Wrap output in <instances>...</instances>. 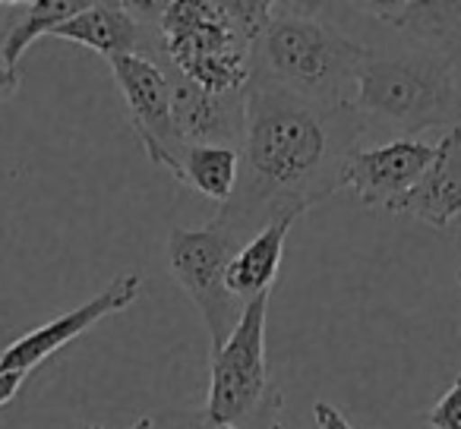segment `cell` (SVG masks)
Wrapping results in <instances>:
<instances>
[{"instance_id":"cell-1","label":"cell","mask_w":461,"mask_h":429,"mask_svg":"<svg viewBox=\"0 0 461 429\" xmlns=\"http://www.w3.org/2000/svg\"><path fill=\"white\" fill-rule=\"evenodd\" d=\"M354 108H322L276 85L250 83L244 98L240 177L212 221L238 244L282 215H303L345 190V161L360 148Z\"/></svg>"},{"instance_id":"cell-2","label":"cell","mask_w":461,"mask_h":429,"mask_svg":"<svg viewBox=\"0 0 461 429\" xmlns=\"http://www.w3.org/2000/svg\"><path fill=\"white\" fill-rule=\"evenodd\" d=\"M366 45L348 39L320 4H272L266 32L253 45L250 83L276 85L322 108H354Z\"/></svg>"},{"instance_id":"cell-3","label":"cell","mask_w":461,"mask_h":429,"mask_svg":"<svg viewBox=\"0 0 461 429\" xmlns=\"http://www.w3.org/2000/svg\"><path fill=\"white\" fill-rule=\"evenodd\" d=\"M354 111L364 127L383 123L404 133V139H417L423 130L461 127V92L446 54L414 45L404 51L366 48L357 70Z\"/></svg>"},{"instance_id":"cell-4","label":"cell","mask_w":461,"mask_h":429,"mask_svg":"<svg viewBox=\"0 0 461 429\" xmlns=\"http://www.w3.org/2000/svg\"><path fill=\"white\" fill-rule=\"evenodd\" d=\"M158 51L186 79L218 95H247L253 79V45L238 29L228 4L171 0L155 22Z\"/></svg>"},{"instance_id":"cell-5","label":"cell","mask_w":461,"mask_h":429,"mask_svg":"<svg viewBox=\"0 0 461 429\" xmlns=\"http://www.w3.org/2000/svg\"><path fill=\"white\" fill-rule=\"evenodd\" d=\"M269 297L263 294L247 303L238 328L212 353L209 395L203 420L230 423L240 429H282V391L272 385L266 363V316Z\"/></svg>"},{"instance_id":"cell-6","label":"cell","mask_w":461,"mask_h":429,"mask_svg":"<svg viewBox=\"0 0 461 429\" xmlns=\"http://www.w3.org/2000/svg\"><path fill=\"white\" fill-rule=\"evenodd\" d=\"M238 250V240L215 221L205 228H174L167 237V269L196 303L209 332L212 353L221 351L247 309V303L228 288V265Z\"/></svg>"},{"instance_id":"cell-7","label":"cell","mask_w":461,"mask_h":429,"mask_svg":"<svg viewBox=\"0 0 461 429\" xmlns=\"http://www.w3.org/2000/svg\"><path fill=\"white\" fill-rule=\"evenodd\" d=\"M158 48V41H155ZM155 48L149 54H121L111 58V73L127 104L130 127H133L140 146L152 158V165L171 171L174 155L180 152V136L171 117V83L161 67Z\"/></svg>"},{"instance_id":"cell-8","label":"cell","mask_w":461,"mask_h":429,"mask_svg":"<svg viewBox=\"0 0 461 429\" xmlns=\"http://www.w3.org/2000/svg\"><path fill=\"white\" fill-rule=\"evenodd\" d=\"M142 294V275L136 272H123L114 282L104 284V290H98L92 300H86L83 307L67 309V313L54 316L51 322L32 328L23 338H16L14 344H7L0 351V372H32L35 366H41L48 357L67 347L70 341H77L79 335H86L92 326L104 319V316H114L130 309Z\"/></svg>"},{"instance_id":"cell-9","label":"cell","mask_w":461,"mask_h":429,"mask_svg":"<svg viewBox=\"0 0 461 429\" xmlns=\"http://www.w3.org/2000/svg\"><path fill=\"white\" fill-rule=\"evenodd\" d=\"M436 146L423 139H398L383 146H360L345 161V190H354L360 205L385 209L414 190L417 180L427 174Z\"/></svg>"},{"instance_id":"cell-10","label":"cell","mask_w":461,"mask_h":429,"mask_svg":"<svg viewBox=\"0 0 461 429\" xmlns=\"http://www.w3.org/2000/svg\"><path fill=\"white\" fill-rule=\"evenodd\" d=\"M161 67L171 83V117L180 142L186 146H230L240 148L244 139V98L247 95H218L205 92L180 70H174L165 54L155 48Z\"/></svg>"},{"instance_id":"cell-11","label":"cell","mask_w":461,"mask_h":429,"mask_svg":"<svg viewBox=\"0 0 461 429\" xmlns=\"http://www.w3.org/2000/svg\"><path fill=\"white\" fill-rule=\"evenodd\" d=\"M392 215H411L429 228H448L461 215V127L446 130L433 161L414 190L389 205Z\"/></svg>"},{"instance_id":"cell-12","label":"cell","mask_w":461,"mask_h":429,"mask_svg":"<svg viewBox=\"0 0 461 429\" xmlns=\"http://www.w3.org/2000/svg\"><path fill=\"white\" fill-rule=\"evenodd\" d=\"M51 35L89 48L104 60L121 58V54H149L158 41L152 22H142L130 10V4H117V0L114 4H89L83 13L67 20Z\"/></svg>"},{"instance_id":"cell-13","label":"cell","mask_w":461,"mask_h":429,"mask_svg":"<svg viewBox=\"0 0 461 429\" xmlns=\"http://www.w3.org/2000/svg\"><path fill=\"white\" fill-rule=\"evenodd\" d=\"M408 39V45L452 54L461 45V4H357Z\"/></svg>"},{"instance_id":"cell-14","label":"cell","mask_w":461,"mask_h":429,"mask_svg":"<svg viewBox=\"0 0 461 429\" xmlns=\"http://www.w3.org/2000/svg\"><path fill=\"white\" fill-rule=\"evenodd\" d=\"M301 215H282V219L269 221L257 237L240 244L228 265V288L238 300L250 303L263 294H272V284L282 269L285 256V240H288L291 228L297 225Z\"/></svg>"},{"instance_id":"cell-15","label":"cell","mask_w":461,"mask_h":429,"mask_svg":"<svg viewBox=\"0 0 461 429\" xmlns=\"http://www.w3.org/2000/svg\"><path fill=\"white\" fill-rule=\"evenodd\" d=\"M171 174L215 202H228L240 177V152L230 146H180Z\"/></svg>"},{"instance_id":"cell-16","label":"cell","mask_w":461,"mask_h":429,"mask_svg":"<svg viewBox=\"0 0 461 429\" xmlns=\"http://www.w3.org/2000/svg\"><path fill=\"white\" fill-rule=\"evenodd\" d=\"M89 4L92 0H29V4H20V16L7 29L4 45H0V64L16 70V64L29 51V45H35L41 35H51L67 20L83 13Z\"/></svg>"},{"instance_id":"cell-17","label":"cell","mask_w":461,"mask_h":429,"mask_svg":"<svg viewBox=\"0 0 461 429\" xmlns=\"http://www.w3.org/2000/svg\"><path fill=\"white\" fill-rule=\"evenodd\" d=\"M423 420L433 429H461V376H455V382L442 391Z\"/></svg>"},{"instance_id":"cell-18","label":"cell","mask_w":461,"mask_h":429,"mask_svg":"<svg viewBox=\"0 0 461 429\" xmlns=\"http://www.w3.org/2000/svg\"><path fill=\"white\" fill-rule=\"evenodd\" d=\"M313 420H316V426H320V429H354L351 423H348V416L329 401H316Z\"/></svg>"},{"instance_id":"cell-19","label":"cell","mask_w":461,"mask_h":429,"mask_svg":"<svg viewBox=\"0 0 461 429\" xmlns=\"http://www.w3.org/2000/svg\"><path fill=\"white\" fill-rule=\"evenodd\" d=\"M26 372H0V407L10 404L16 395H20L23 382H26Z\"/></svg>"},{"instance_id":"cell-20","label":"cell","mask_w":461,"mask_h":429,"mask_svg":"<svg viewBox=\"0 0 461 429\" xmlns=\"http://www.w3.org/2000/svg\"><path fill=\"white\" fill-rule=\"evenodd\" d=\"M20 83H23L20 70H10V67L0 64V102H10L20 92Z\"/></svg>"},{"instance_id":"cell-21","label":"cell","mask_w":461,"mask_h":429,"mask_svg":"<svg viewBox=\"0 0 461 429\" xmlns=\"http://www.w3.org/2000/svg\"><path fill=\"white\" fill-rule=\"evenodd\" d=\"M448 64H452V76H455V85H458V92H461V45L455 48L452 54H448Z\"/></svg>"},{"instance_id":"cell-22","label":"cell","mask_w":461,"mask_h":429,"mask_svg":"<svg viewBox=\"0 0 461 429\" xmlns=\"http://www.w3.org/2000/svg\"><path fill=\"white\" fill-rule=\"evenodd\" d=\"M196 429H240V426H230V423H209V420H203V416H199Z\"/></svg>"},{"instance_id":"cell-23","label":"cell","mask_w":461,"mask_h":429,"mask_svg":"<svg viewBox=\"0 0 461 429\" xmlns=\"http://www.w3.org/2000/svg\"><path fill=\"white\" fill-rule=\"evenodd\" d=\"M146 423H149V416H142V420H136L133 426H127V429H142V426H146Z\"/></svg>"},{"instance_id":"cell-24","label":"cell","mask_w":461,"mask_h":429,"mask_svg":"<svg viewBox=\"0 0 461 429\" xmlns=\"http://www.w3.org/2000/svg\"><path fill=\"white\" fill-rule=\"evenodd\" d=\"M142 429H152V420H149V423H146V426H142Z\"/></svg>"},{"instance_id":"cell-25","label":"cell","mask_w":461,"mask_h":429,"mask_svg":"<svg viewBox=\"0 0 461 429\" xmlns=\"http://www.w3.org/2000/svg\"><path fill=\"white\" fill-rule=\"evenodd\" d=\"M86 429H104V426H86Z\"/></svg>"},{"instance_id":"cell-26","label":"cell","mask_w":461,"mask_h":429,"mask_svg":"<svg viewBox=\"0 0 461 429\" xmlns=\"http://www.w3.org/2000/svg\"><path fill=\"white\" fill-rule=\"evenodd\" d=\"M458 284H461V269H458Z\"/></svg>"},{"instance_id":"cell-27","label":"cell","mask_w":461,"mask_h":429,"mask_svg":"<svg viewBox=\"0 0 461 429\" xmlns=\"http://www.w3.org/2000/svg\"><path fill=\"white\" fill-rule=\"evenodd\" d=\"M0 7H4V4H0Z\"/></svg>"}]
</instances>
